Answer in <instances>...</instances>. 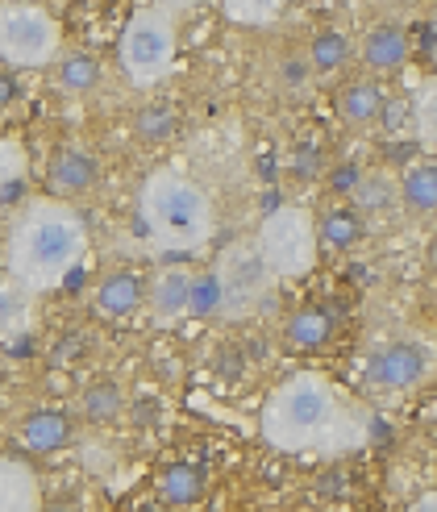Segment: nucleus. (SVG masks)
Instances as JSON below:
<instances>
[{"mask_svg": "<svg viewBox=\"0 0 437 512\" xmlns=\"http://www.w3.org/2000/svg\"><path fill=\"white\" fill-rule=\"evenodd\" d=\"M88 254V225L67 200L38 196L5 234V271L30 292L63 288Z\"/></svg>", "mask_w": 437, "mask_h": 512, "instance_id": "obj_1", "label": "nucleus"}, {"mask_svg": "<svg viewBox=\"0 0 437 512\" xmlns=\"http://www.w3.org/2000/svg\"><path fill=\"white\" fill-rule=\"evenodd\" d=\"M350 417L342 408V392L333 388V379L321 371H296L267 396L259 429L267 446L284 454H304V450H338L350 442L346 433Z\"/></svg>", "mask_w": 437, "mask_h": 512, "instance_id": "obj_2", "label": "nucleus"}, {"mask_svg": "<svg viewBox=\"0 0 437 512\" xmlns=\"http://www.w3.org/2000/svg\"><path fill=\"white\" fill-rule=\"evenodd\" d=\"M138 221L146 242L159 254L204 250L217 234L213 200L196 179L175 167H154L138 192Z\"/></svg>", "mask_w": 437, "mask_h": 512, "instance_id": "obj_3", "label": "nucleus"}, {"mask_svg": "<svg viewBox=\"0 0 437 512\" xmlns=\"http://www.w3.org/2000/svg\"><path fill=\"white\" fill-rule=\"evenodd\" d=\"M175 50H179V34H175L171 9L146 5L125 21V30L117 38V63L134 88H154L171 75Z\"/></svg>", "mask_w": 437, "mask_h": 512, "instance_id": "obj_4", "label": "nucleus"}, {"mask_svg": "<svg viewBox=\"0 0 437 512\" xmlns=\"http://www.w3.org/2000/svg\"><path fill=\"white\" fill-rule=\"evenodd\" d=\"M63 55L59 17L34 0H5L0 5V63L13 71L55 67Z\"/></svg>", "mask_w": 437, "mask_h": 512, "instance_id": "obj_5", "label": "nucleus"}, {"mask_svg": "<svg viewBox=\"0 0 437 512\" xmlns=\"http://www.w3.org/2000/svg\"><path fill=\"white\" fill-rule=\"evenodd\" d=\"M254 246H259L271 279H300L321 259L317 217L308 209H300V204H284V209L267 213L259 234H254Z\"/></svg>", "mask_w": 437, "mask_h": 512, "instance_id": "obj_6", "label": "nucleus"}, {"mask_svg": "<svg viewBox=\"0 0 437 512\" xmlns=\"http://www.w3.org/2000/svg\"><path fill=\"white\" fill-rule=\"evenodd\" d=\"M433 371H437V350L429 342L392 338L367 354L363 383L379 396H404V392H417Z\"/></svg>", "mask_w": 437, "mask_h": 512, "instance_id": "obj_7", "label": "nucleus"}, {"mask_svg": "<svg viewBox=\"0 0 437 512\" xmlns=\"http://www.w3.org/2000/svg\"><path fill=\"white\" fill-rule=\"evenodd\" d=\"M217 275H221V288H225V317H238L246 313L254 300H259V292L267 288V263H263V254L259 246H254V238L246 242H234L225 254H221V263H213Z\"/></svg>", "mask_w": 437, "mask_h": 512, "instance_id": "obj_8", "label": "nucleus"}, {"mask_svg": "<svg viewBox=\"0 0 437 512\" xmlns=\"http://www.w3.org/2000/svg\"><path fill=\"white\" fill-rule=\"evenodd\" d=\"M354 55L371 75H396L413 59V34H408L400 21H375L363 30V38H358Z\"/></svg>", "mask_w": 437, "mask_h": 512, "instance_id": "obj_9", "label": "nucleus"}, {"mask_svg": "<svg viewBox=\"0 0 437 512\" xmlns=\"http://www.w3.org/2000/svg\"><path fill=\"white\" fill-rule=\"evenodd\" d=\"M100 179V159L92 155L88 146H63L55 163H50V175H46V188L55 200H67V196H80L88 192Z\"/></svg>", "mask_w": 437, "mask_h": 512, "instance_id": "obj_10", "label": "nucleus"}, {"mask_svg": "<svg viewBox=\"0 0 437 512\" xmlns=\"http://www.w3.org/2000/svg\"><path fill=\"white\" fill-rule=\"evenodd\" d=\"M92 304H96L100 317L125 321V317H134V313L146 309V284L134 271H113L92 288Z\"/></svg>", "mask_w": 437, "mask_h": 512, "instance_id": "obj_11", "label": "nucleus"}, {"mask_svg": "<svg viewBox=\"0 0 437 512\" xmlns=\"http://www.w3.org/2000/svg\"><path fill=\"white\" fill-rule=\"evenodd\" d=\"M383 88L375 80H350L338 88V96H333V113H338L342 125H350V130H367V125H375L383 117Z\"/></svg>", "mask_w": 437, "mask_h": 512, "instance_id": "obj_12", "label": "nucleus"}, {"mask_svg": "<svg viewBox=\"0 0 437 512\" xmlns=\"http://www.w3.org/2000/svg\"><path fill=\"white\" fill-rule=\"evenodd\" d=\"M71 417L67 413H55V408H38V413H30L21 421L17 429V438L21 446L30 450V454H55L63 446H71Z\"/></svg>", "mask_w": 437, "mask_h": 512, "instance_id": "obj_13", "label": "nucleus"}, {"mask_svg": "<svg viewBox=\"0 0 437 512\" xmlns=\"http://www.w3.org/2000/svg\"><path fill=\"white\" fill-rule=\"evenodd\" d=\"M188 284H192V271L188 267H163L154 275V284L146 288V304L159 321H179L188 317Z\"/></svg>", "mask_w": 437, "mask_h": 512, "instance_id": "obj_14", "label": "nucleus"}, {"mask_svg": "<svg viewBox=\"0 0 437 512\" xmlns=\"http://www.w3.org/2000/svg\"><path fill=\"white\" fill-rule=\"evenodd\" d=\"M400 204L413 217L437 213V159H417L400 175Z\"/></svg>", "mask_w": 437, "mask_h": 512, "instance_id": "obj_15", "label": "nucleus"}, {"mask_svg": "<svg viewBox=\"0 0 437 512\" xmlns=\"http://www.w3.org/2000/svg\"><path fill=\"white\" fill-rule=\"evenodd\" d=\"M38 508V483L34 471L13 458H0V512H34Z\"/></svg>", "mask_w": 437, "mask_h": 512, "instance_id": "obj_16", "label": "nucleus"}, {"mask_svg": "<svg viewBox=\"0 0 437 512\" xmlns=\"http://www.w3.org/2000/svg\"><path fill=\"white\" fill-rule=\"evenodd\" d=\"M55 84L63 96H88L100 84V59L92 50H67L55 63Z\"/></svg>", "mask_w": 437, "mask_h": 512, "instance_id": "obj_17", "label": "nucleus"}, {"mask_svg": "<svg viewBox=\"0 0 437 512\" xmlns=\"http://www.w3.org/2000/svg\"><path fill=\"white\" fill-rule=\"evenodd\" d=\"M350 196L358 213H388L400 200V179H392L388 171H363Z\"/></svg>", "mask_w": 437, "mask_h": 512, "instance_id": "obj_18", "label": "nucleus"}, {"mask_svg": "<svg viewBox=\"0 0 437 512\" xmlns=\"http://www.w3.org/2000/svg\"><path fill=\"white\" fill-rule=\"evenodd\" d=\"M159 496L171 508H192L204 496V471L196 463H171L159 479Z\"/></svg>", "mask_w": 437, "mask_h": 512, "instance_id": "obj_19", "label": "nucleus"}, {"mask_svg": "<svg viewBox=\"0 0 437 512\" xmlns=\"http://www.w3.org/2000/svg\"><path fill=\"white\" fill-rule=\"evenodd\" d=\"M350 59H354V42L342 30H321L313 42H308V71L313 75H333Z\"/></svg>", "mask_w": 437, "mask_h": 512, "instance_id": "obj_20", "label": "nucleus"}, {"mask_svg": "<svg viewBox=\"0 0 437 512\" xmlns=\"http://www.w3.org/2000/svg\"><path fill=\"white\" fill-rule=\"evenodd\" d=\"M188 317H196V321H204V317H225V288H221L217 267L192 271V284H188Z\"/></svg>", "mask_w": 437, "mask_h": 512, "instance_id": "obj_21", "label": "nucleus"}, {"mask_svg": "<svg viewBox=\"0 0 437 512\" xmlns=\"http://www.w3.org/2000/svg\"><path fill=\"white\" fill-rule=\"evenodd\" d=\"M317 238H321V250H350L363 242V217L354 209H329L317 217Z\"/></svg>", "mask_w": 437, "mask_h": 512, "instance_id": "obj_22", "label": "nucleus"}, {"mask_svg": "<svg viewBox=\"0 0 437 512\" xmlns=\"http://www.w3.org/2000/svg\"><path fill=\"white\" fill-rule=\"evenodd\" d=\"M284 338L296 350H321L333 338V317L325 309H296L284 325Z\"/></svg>", "mask_w": 437, "mask_h": 512, "instance_id": "obj_23", "label": "nucleus"}, {"mask_svg": "<svg viewBox=\"0 0 437 512\" xmlns=\"http://www.w3.org/2000/svg\"><path fill=\"white\" fill-rule=\"evenodd\" d=\"M30 288L17 284V279H0V342L17 338L25 325H30Z\"/></svg>", "mask_w": 437, "mask_h": 512, "instance_id": "obj_24", "label": "nucleus"}, {"mask_svg": "<svg viewBox=\"0 0 437 512\" xmlns=\"http://www.w3.org/2000/svg\"><path fill=\"white\" fill-rule=\"evenodd\" d=\"M413 125H417L421 142L437 150V80L417 92V100H413Z\"/></svg>", "mask_w": 437, "mask_h": 512, "instance_id": "obj_25", "label": "nucleus"}, {"mask_svg": "<svg viewBox=\"0 0 437 512\" xmlns=\"http://www.w3.org/2000/svg\"><path fill=\"white\" fill-rule=\"evenodd\" d=\"M288 0H225V9L234 21H246V25H259V21H271Z\"/></svg>", "mask_w": 437, "mask_h": 512, "instance_id": "obj_26", "label": "nucleus"}, {"mask_svg": "<svg viewBox=\"0 0 437 512\" xmlns=\"http://www.w3.org/2000/svg\"><path fill=\"white\" fill-rule=\"evenodd\" d=\"M117 408H121V392L109 388V383H100V388H92V392L84 396V413H88L92 421H109V417H117Z\"/></svg>", "mask_w": 437, "mask_h": 512, "instance_id": "obj_27", "label": "nucleus"}, {"mask_svg": "<svg viewBox=\"0 0 437 512\" xmlns=\"http://www.w3.org/2000/svg\"><path fill=\"white\" fill-rule=\"evenodd\" d=\"M429 30H433V38H437V9H433V17H429Z\"/></svg>", "mask_w": 437, "mask_h": 512, "instance_id": "obj_28", "label": "nucleus"}, {"mask_svg": "<svg viewBox=\"0 0 437 512\" xmlns=\"http://www.w3.org/2000/svg\"><path fill=\"white\" fill-rule=\"evenodd\" d=\"M429 259H433V267H437V238H433V250H429Z\"/></svg>", "mask_w": 437, "mask_h": 512, "instance_id": "obj_29", "label": "nucleus"}, {"mask_svg": "<svg viewBox=\"0 0 437 512\" xmlns=\"http://www.w3.org/2000/svg\"><path fill=\"white\" fill-rule=\"evenodd\" d=\"M433 512H437V496H433Z\"/></svg>", "mask_w": 437, "mask_h": 512, "instance_id": "obj_30", "label": "nucleus"}]
</instances>
